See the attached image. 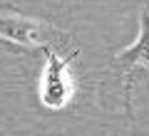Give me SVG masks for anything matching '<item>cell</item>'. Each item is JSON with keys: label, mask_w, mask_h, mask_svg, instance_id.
<instances>
[{"label": "cell", "mask_w": 149, "mask_h": 136, "mask_svg": "<svg viewBox=\"0 0 149 136\" xmlns=\"http://www.w3.org/2000/svg\"><path fill=\"white\" fill-rule=\"evenodd\" d=\"M10 10H13V15H0V37L3 40L20 45V47H30V50H45V52L62 47L70 40L67 32L57 30L50 22L25 17L15 8H10Z\"/></svg>", "instance_id": "obj_1"}, {"label": "cell", "mask_w": 149, "mask_h": 136, "mask_svg": "<svg viewBox=\"0 0 149 136\" xmlns=\"http://www.w3.org/2000/svg\"><path fill=\"white\" fill-rule=\"evenodd\" d=\"M70 59H62L55 50H47V67L42 74V101L50 109H60L70 99Z\"/></svg>", "instance_id": "obj_2"}, {"label": "cell", "mask_w": 149, "mask_h": 136, "mask_svg": "<svg viewBox=\"0 0 149 136\" xmlns=\"http://www.w3.org/2000/svg\"><path fill=\"white\" fill-rule=\"evenodd\" d=\"M114 64H117L122 79H129V74H132V69L137 64H142V67L149 69V0H144V8H142L139 37L114 57Z\"/></svg>", "instance_id": "obj_3"}]
</instances>
